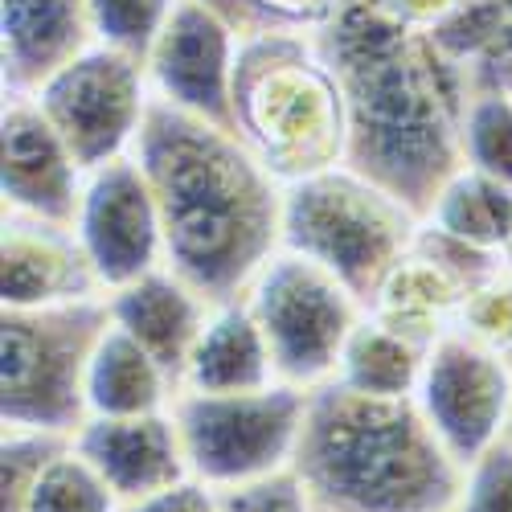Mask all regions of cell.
Masks as SVG:
<instances>
[{"label": "cell", "instance_id": "6da1fadb", "mask_svg": "<svg viewBox=\"0 0 512 512\" xmlns=\"http://www.w3.org/2000/svg\"><path fill=\"white\" fill-rule=\"evenodd\" d=\"M287 435L283 410L271 406H209L193 422V451L197 463L213 476H246L263 467V455H275Z\"/></svg>", "mask_w": 512, "mask_h": 512}, {"label": "cell", "instance_id": "7a4b0ae2", "mask_svg": "<svg viewBox=\"0 0 512 512\" xmlns=\"http://www.w3.org/2000/svg\"><path fill=\"white\" fill-rule=\"evenodd\" d=\"M173 451H168L164 435L156 426H140V422H127V426H107L99 435V467L103 476L132 492V496H152L160 492V484L173 476Z\"/></svg>", "mask_w": 512, "mask_h": 512}, {"label": "cell", "instance_id": "3957f363", "mask_svg": "<svg viewBox=\"0 0 512 512\" xmlns=\"http://www.w3.org/2000/svg\"><path fill=\"white\" fill-rule=\"evenodd\" d=\"M271 328L291 361L300 365H320V357L336 340V308L324 300V291L304 287V279H287L275 291L271 304Z\"/></svg>", "mask_w": 512, "mask_h": 512}, {"label": "cell", "instance_id": "277c9868", "mask_svg": "<svg viewBox=\"0 0 512 512\" xmlns=\"http://www.w3.org/2000/svg\"><path fill=\"white\" fill-rule=\"evenodd\" d=\"M107 201H99L95 209V246H99V259L103 267L111 263V271H132L144 250H148V230H144V201L140 193L119 181L111 185V193H103Z\"/></svg>", "mask_w": 512, "mask_h": 512}, {"label": "cell", "instance_id": "5b68a950", "mask_svg": "<svg viewBox=\"0 0 512 512\" xmlns=\"http://www.w3.org/2000/svg\"><path fill=\"white\" fill-rule=\"evenodd\" d=\"M308 238L340 267H369L377 250V234L365 230V218H357L345 201H312Z\"/></svg>", "mask_w": 512, "mask_h": 512}, {"label": "cell", "instance_id": "8992f818", "mask_svg": "<svg viewBox=\"0 0 512 512\" xmlns=\"http://www.w3.org/2000/svg\"><path fill=\"white\" fill-rule=\"evenodd\" d=\"M254 373H259V349H254L250 328L238 320L222 324V332H213L209 345L201 349L197 377L209 386H242Z\"/></svg>", "mask_w": 512, "mask_h": 512}, {"label": "cell", "instance_id": "52a82bcc", "mask_svg": "<svg viewBox=\"0 0 512 512\" xmlns=\"http://www.w3.org/2000/svg\"><path fill=\"white\" fill-rule=\"evenodd\" d=\"M127 320L132 328L156 349H177V340L185 336L189 312L181 304V295H173L168 287H144L136 291V300L127 304Z\"/></svg>", "mask_w": 512, "mask_h": 512}, {"label": "cell", "instance_id": "ba28073f", "mask_svg": "<svg viewBox=\"0 0 512 512\" xmlns=\"http://www.w3.org/2000/svg\"><path fill=\"white\" fill-rule=\"evenodd\" d=\"M173 78L177 87L189 95H209L213 91V74H218V54H213V37H205L201 29H189L177 50H173Z\"/></svg>", "mask_w": 512, "mask_h": 512}, {"label": "cell", "instance_id": "9c48e42d", "mask_svg": "<svg viewBox=\"0 0 512 512\" xmlns=\"http://www.w3.org/2000/svg\"><path fill=\"white\" fill-rule=\"evenodd\" d=\"M472 512H512V467L496 472V476L480 488Z\"/></svg>", "mask_w": 512, "mask_h": 512}]
</instances>
